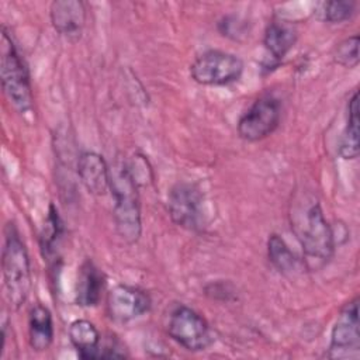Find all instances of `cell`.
I'll use <instances>...</instances> for the list:
<instances>
[{"label":"cell","mask_w":360,"mask_h":360,"mask_svg":"<svg viewBox=\"0 0 360 360\" xmlns=\"http://www.w3.org/2000/svg\"><path fill=\"white\" fill-rule=\"evenodd\" d=\"M63 236V222L58 210L51 205L45 218V224L39 233V246L45 259L51 260L58 253V246Z\"/></svg>","instance_id":"ac0fdd59"},{"label":"cell","mask_w":360,"mask_h":360,"mask_svg":"<svg viewBox=\"0 0 360 360\" xmlns=\"http://www.w3.org/2000/svg\"><path fill=\"white\" fill-rule=\"evenodd\" d=\"M339 155L343 159H357L359 156V93L354 91L347 104L346 127L340 136Z\"/></svg>","instance_id":"e0dca14e"},{"label":"cell","mask_w":360,"mask_h":360,"mask_svg":"<svg viewBox=\"0 0 360 360\" xmlns=\"http://www.w3.org/2000/svg\"><path fill=\"white\" fill-rule=\"evenodd\" d=\"M169 336L190 352H201L211 346L212 333L207 321L187 305H177L169 315Z\"/></svg>","instance_id":"52a82bcc"},{"label":"cell","mask_w":360,"mask_h":360,"mask_svg":"<svg viewBox=\"0 0 360 360\" xmlns=\"http://www.w3.org/2000/svg\"><path fill=\"white\" fill-rule=\"evenodd\" d=\"M77 176L83 187L96 197L110 191V167L104 158L96 152H83L77 158Z\"/></svg>","instance_id":"7c38bea8"},{"label":"cell","mask_w":360,"mask_h":360,"mask_svg":"<svg viewBox=\"0 0 360 360\" xmlns=\"http://www.w3.org/2000/svg\"><path fill=\"white\" fill-rule=\"evenodd\" d=\"M150 309V297L141 288L118 284L107 294V314L118 323H127Z\"/></svg>","instance_id":"30bf717a"},{"label":"cell","mask_w":360,"mask_h":360,"mask_svg":"<svg viewBox=\"0 0 360 360\" xmlns=\"http://www.w3.org/2000/svg\"><path fill=\"white\" fill-rule=\"evenodd\" d=\"M242 73V59L219 49L201 53L190 66L191 79L202 86H228L238 82Z\"/></svg>","instance_id":"5b68a950"},{"label":"cell","mask_w":360,"mask_h":360,"mask_svg":"<svg viewBox=\"0 0 360 360\" xmlns=\"http://www.w3.org/2000/svg\"><path fill=\"white\" fill-rule=\"evenodd\" d=\"M333 60L343 68H356L359 65V35H352L339 42L333 49Z\"/></svg>","instance_id":"44dd1931"},{"label":"cell","mask_w":360,"mask_h":360,"mask_svg":"<svg viewBox=\"0 0 360 360\" xmlns=\"http://www.w3.org/2000/svg\"><path fill=\"white\" fill-rule=\"evenodd\" d=\"M356 10V3L349 0H333L322 4L321 18L330 24H339L349 20Z\"/></svg>","instance_id":"ffe728a7"},{"label":"cell","mask_w":360,"mask_h":360,"mask_svg":"<svg viewBox=\"0 0 360 360\" xmlns=\"http://www.w3.org/2000/svg\"><path fill=\"white\" fill-rule=\"evenodd\" d=\"M1 269L8 304L13 309H18L30 297L32 278L25 243L22 242L15 225L11 222H8L4 228Z\"/></svg>","instance_id":"3957f363"},{"label":"cell","mask_w":360,"mask_h":360,"mask_svg":"<svg viewBox=\"0 0 360 360\" xmlns=\"http://www.w3.org/2000/svg\"><path fill=\"white\" fill-rule=\"evenodd\" d=\"M110 191L112 197V215L120 238L132 245L142 233V218L138 183L134 179L128 162L117 160L110 167Z\"/></svg>","instance_id":"7a4b0ae2"},{"label":"cell","mask_w":360,"mask_h":360,"mask_svg":"<svg viewBox=\"0 0 360 360\" xmlns=\"http://www.w3.org/2000/svg\"><path fill=\"white\" fill-rule=\"evenodd\" d=\"M28 340L35 352H45L53 342V319L51 311L35 304L28 312Z\"/></svg>","instance_id":"9a60e30c"},{"label":"cell","mask_w":360,"mask_h":360,"mask_svg":"<svg viewBox=\"0 0 360 360\" xmlns=\"http://www.w3.org/2000/svg\"><path fill=\"white\" fill-rule=\"evenodd\" d=\"M70 343L79 353L80 359H100L101 336L93 322L87 319H76L69 325Z\"/></svg>","instance_id":"2e32d148"},{"label":"cell","mask_w":360,"mask_h":360,"mask_svg":"<svg viewBox=\"0 0 360 360\" xmlns=\"http://www.w3.org/2000/svg\"><path fill=\"white\" fill-rule=\"evenodd\" d=\"M326 356L329 359H357L360 356L357 297L340 309L330 332V343Z\"/></svg>","instance_id":"9c48e42d"},{"label":"cell","mask_w":360,"mask_h":360,"mask_svg":"<svg viewBox=\"0 0 360 360\" xmlns=\"http://www.w3.org/2000/svg\"><path fill=\"white\" fill-rule=\"evenodd\" d=\"M267 256L270 263L283 274H290L297 270L298 259L285 240L277 233H271L267 239Z\"/></svg>","instance_id":"d6986e66"},{"label":"cell","mask_w":360,"mask_h":360,"mask_svg":"<svg viewBox=\"0 0 360 360\" xmlns=\"http://www.w3.org/2000/svg\"><path fill=\"white\" fill-rule=\"evenodd\" d=\"M51 22L55 31L70 39L77 41L86 24V7L79 0H55L49 7Z\"/></svg>","instance_id":"8fae6325"},{"label":"cell","mask_w":360,"mask_h":360,"mask_svg":"<svg viewBox=\"0 0 360 360\" xmlns=\"http://www.w3.org/2000/svg\"><path fill=\"white\" fill-rule=\"evenodd\" d=\"M288 219L307 264L311 269H318L328 263L333 256L335 236L318 197L311 191H295L290 201Z\"/></svg>","instance_id":"6da1fadb"},{"label":"cell","mask_w":360,"mask_h":360,"mask_svg":"<svg viewBox=\"0 0 360 360\" xmlns=\"http://www.w3.org/2000/svg\"><path fill=\"white\" fill-rule=\"evenodd\" d=\"M105 278L103 271L91 262L86 260L79 270L76 283V302L82 307H96L104 291Z\"/></svg>","instance_id":"5bb4252c"},{"label":"cell","mask_w":360,"mask_h":360,"mask_svg":"<svg viewBox=\"0 0 360 360\" xmlns=\"http://www.w3.org/2000/svg\"><path fill=\"white\" fill-rule=\"evenodd\" d=\"M281 120V101L270 93L257 97L238 121V135L248 142H257L271 135Z\"/></svg>","instance_id":"8992f818"},{"label":"cell","mask_w":360,"mask_h":360,"mask_svg":"<svg viewBox=\"0 0 360 360\" xmlns=\"http://www.w3.org/2000/svg\"><path fill=\"white\" fill-rule=\"evenodd\" d=\"M298 39V31L295 25L284 18L271 20L263 35V45L271 59L278 63L294 48Z\"/></svg>","instance_id":"4fadbf2b"},{"label":"cell","mask_w":360,"mask_h":360,"mask_svg":"<svg viewBox=\"0 0 360 360\" xmlns=\"http://www.w3.org/2000/svg\"><path fill=\"white\" fill-rule=\"evenodd\" d=\"M0 77L1 87L13 108L20 114L32 111L34 97L28 69L14 44L8 30L1 27L0 45Z\"/></svg>","instance_id":"277c9868"},{"label":"cell","mask_w":360,"mask_h":360,"mask_svg":"<svg viewBox=\"0 0 360 360\" xmlns=\"http://www.w3.org/2000/svg\"><path fill=\"white\" fill-rule=\"evenodd\" d=\"M167 210L172 221L188 231H200L204 222V197L194 183L174 184L167 195Z\"/></svg>","instance_id":"ba28073f"}]
</instances>
